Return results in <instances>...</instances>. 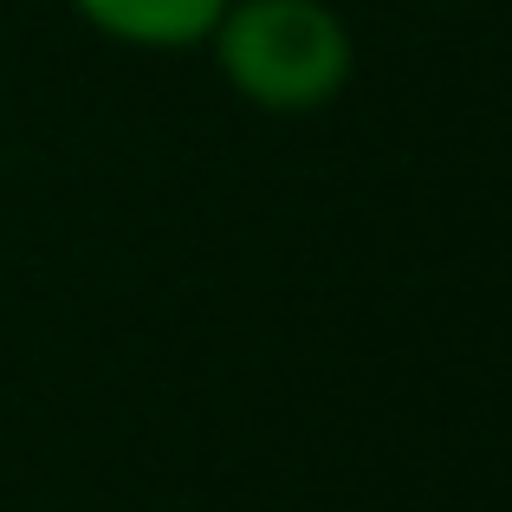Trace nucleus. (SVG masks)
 Returning a JSON list of instances; mask_svg holds the SVG:
<instances>
[{"label": "nucleus", "mask_w": 512, "mask_h": 512, "mask_svg": "<svg viewBox=\"0 0 512 512\" xmlns=\"http://www.w3.org/2000/svg\"><path fill=\"white\" fill-rule=\"evenodd\" d=\"M201 52L260 117H318L357 78V26L338 0H227Z\"/></svg>", "instance_id": "obj_1"}, {"label": "nucleus", "mask_w": 512, "mask_h": 512, "mask_svg": "<svg viewBox=\"0 0 512 512\" xmlns=\"http://www.w3.org/2000/svg\"><path fill=\"white\" fill-rule=\"evenodd\" d=\"M78 26L124 52H201L227 0H65Z\"/></svg>", "instance_id": "obj_2"}]
</instances>
